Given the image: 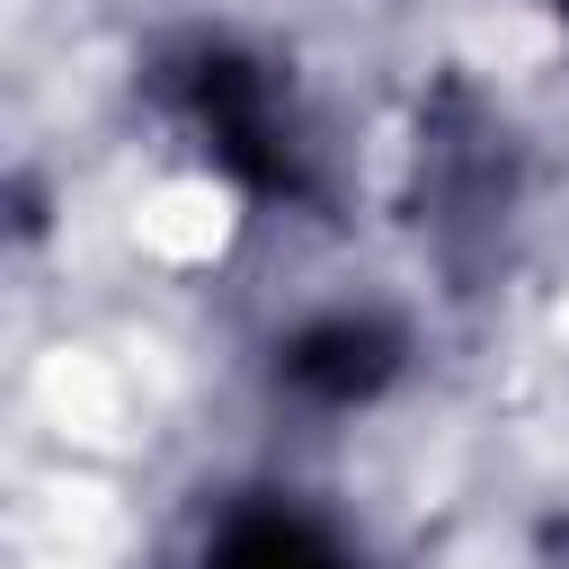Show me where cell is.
I'll use <instances>...</instances> for the list:
<instances>
[{
  "label": "cell",
  "mask_w": 569,
  "mask_h": 569,
  "mask_svg": "<svg viewBox=\"0 0 569 569\" xmlns=\"http://www.w3.org/2000/svg\"><path fill=\"white\" fill-rule=\"evenodd\" d=\"M222 569H347V560L293 516H249L222 533Z\"/></svg>",
  "instance_id": "obj_1"
}]
</instances>
